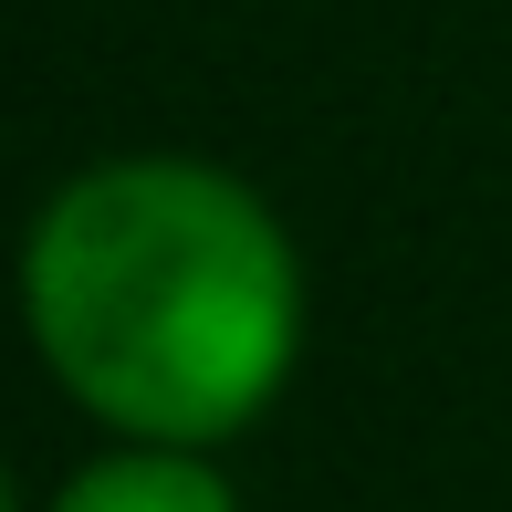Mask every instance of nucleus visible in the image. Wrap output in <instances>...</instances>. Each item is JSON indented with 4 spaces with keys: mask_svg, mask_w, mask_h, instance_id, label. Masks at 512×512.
<instances>
[{
    "mask_svg": "<svg viewBox=\"0 0 512 512\" xmlns=\"http://www.w3.org/2000/svg\"><path fill=\"white\" fill-rule=\"evenodd\" d=\"M21 304L95 418L136 439H220L293 366V251L272 209L189 157H115L32 230Z\"/></svg>",
    "mask_w": 512,
    "mask_h": 512,
    "instance_id": "1",
    "label": "nucleus"
},
{
    "mask_svg": "<svg viewBox=\"0 0 512 512\" xmlns=\"http://www.w3.org/2000/svg\"><path fill=\"white\" fill-rule=\"evenodd\" d=\"M53 512H241V502H230L220 471L168 460V439H147V450H126V460H95Z\"/></svg>",
    "mask_w": 512,
    "mask_h": 512,
    "instance_id": "2",
    "label": "nucleus"
},
{
    "mask_svg": "<svg viewBox=\"0 0 512 512\" xmlns=\"http://www.w3.org/2000/svg\"><path fill=\"white\" fill-rule=\"evenodd\" d=\"M0 512H11V481H0Z\"/></svg>",
    "mask_w": 512,
    "mask_h": 512,
    "instance_id": "3",
    "label": "nucleus"
}]
</instances>
